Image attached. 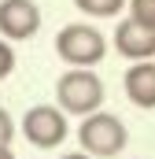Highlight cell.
I'll return each mask as SVG.
<instances>
[{"instance_id": "cell-13", "label": "cell", "mask_w": 155, "mask_h": 159, "mask_svg": "<svg viewBox=\"0 0 155 159\" xmlns=\"http://www.w3.org/2000/svg\"><path fill=\"white\" fill-rule=\"evenodd\" d=\"M0 159H15V156H11V144H4V148H0Z\"/></svg>"}, {"instance_id": "cell-3", "label": "cell", "mask_w": 155, "mask_h": 159, "mask_svg": "<svg viewBox=\"0 0 155 159\" xmlns=\"http://www.w3.org/2000/svg\"><path fill=\"white\" fill-rule=\"evenodd\" d=\"M55 52L70 67H92V63H100L107 56V41L89 22H70V26H63L55 34Z\"/></svg>"}, {"instance_id": "cell-2", "label": "cell", "mask_w": 155, "mask_h": 159, "mask_svg": "<svg viewBox=\"0 0 155 159\" xmlns=\"http://www.w3.org/2000/svg\"><path fill=\"white\" fill-rule=\"evenodd\" d=\"M129 133H126V122L111 115V111H92L85 115L81 126H78V144L89 152V156H100V159H111L126 148Z\"/></svg>"}, {"instance_id": "cell-7", "label": "cell", "mask_w": 155, "mask_h": 159, "mask_svg": "<svg viewBox=\"0 0 155 159\" xmlns=\"http://www.w3.org/2000/svg\"><path fill=\"white\" fill-rule=\"evenodd\" d=\"M122 89H126V96H129L133 107L152 111L155 107V63L152 59H133V67L122 78Z\"/></svg>"}, {"instance_id": "cell-6", "label": "cell", "mask_w": 155, "mask_h": 159, "mask_svg": "<svg viewBox=\"0 0 155 159\" xmlns=\"http://www.w3.org/2000/svg\"><path fill=\"white\" fill-rule=\"evenodd\" d=\"M115 52L126 59H155V26L137 22L133 15L115 26Z\"/></svg>"}, {"instance_id": "cell-10", "label": "cell", "mask_w": 155, "mask_h": 159, "mask_svg": "<svg viewBox=\"0 0 155 159\" xmlns=\"http://www.w3.org/2000/svg\"><path fill=\"white\" fill-rule=\"evenodd\" d=\"M11 70H15V48H11L7 37H0V81L7 78Z\"/></svg>"}, {"instance_id": "cell-8", "label": "cell", "mask_w": 155, "mask_h": 159, "mask_svg": "<svg viewBox=\"0 0 155 159\" xmlns=\"http://www.w3.org/2000/svg\"><path fill=\"white\" fill-rule=\"evenodd\" d=\"M74 4L85 15H92V19H111L122 7H129V0H74Z\"/></svg>"}, {"instance_id": "cell-4", "label": "cell", "mask_w": 155, "mask_h": 159, "mask_svg": "<svg viewBox=\"0 0 155 159\" xmlns=\"http://www.w3.org/2000/svg\"><path fill=\"white\" fill-rule=\"evenodd\" d=\"M67 133H70V122L59 104H33L22 115V137L33 148H59Z\"/></svg>"}, {"instance_id": "cell-12", "label": "cell", "mask_w": 155, "mask_h": 159, "mask_svg": "<svg viewBox=\"0 0 155 159\" xmlns=\"http://www.w3.org/2000/svg\"><path fill=\"white\" fill-rule=\"evenodd\" d=\"M63 159H96V156H89V152H67Z\"/></svg>"}, {"instance_id": "cell-9", "label": "cell", "mask_w": 155, "mask_h": 159, "mask_svg": "<svg viewBox=\"0 0 155 159\" xmlns=\"http://www.w3.org/2000/svg\"><path fill=\"white\" fill-rule=\"evenodd\" d=\"M129 15L144 26H155V0H129Z\"/></svg>"}, {"instance_id": "cell-5", "label": "cell", "mask_w": 155, "mask_h": 159, "mask_svg": "<svg viewBox=\"0 0 155 159\" xmlns=\"http://www.w3.org/2000/svg\"><path fill=\"white\" fill-rule=\"evenodd\" d=\"M41 30V7L33 0H0V34L7 41H30Z\"/></svg>"}, {"instance_id": "cell-11", "label": "cell", "mask_w": 155, "mask_h": 159, "mask_svg": "<svg viewBox=\"0 0 155 159\" xmlns=\"http://www.w3.org/2000/svg\"><path fill=\"white\" fill-rule=\"evenodd\" d=\"M11 137H15V119L0 107V148H4V144H11Z\"/></svg>"}, {"instance_id": "cell-1", "label": "cell", "mask_w": 155, "mask_h": 159, "mask_svg": "<svg viewBox=\"0 0 155 159\" xmlns=\"http://www.w3.org/2000/svg\"><path fill=\"white\" fill-rule=\"evenodd\" d=\"M104 81L100 74L92 70V67H70L63 78L55 81V100H59V107L67 111V115H78V119H85V115H92V111H100L104 107Z\"/></svg>"}]
</instances>
